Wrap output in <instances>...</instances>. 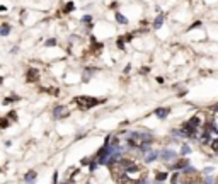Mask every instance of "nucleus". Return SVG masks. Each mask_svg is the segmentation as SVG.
<instances>
[{
    "instance_id": "2",
    "label": "nucleus",
    "mask_w": 218,
    "mask_h": 184,
    "mask_svg": "<svg viewBox=\"0 0 218 184\" xmlns=\"http://www.w3.org/2000/svg\"><path fill=\"white\" fill-rule=\"evenodd\" d=\"M39 77H41V73H39L38 68H27V72H26V80H27V82L34 84V82L39 80Z\"/></svg>"
},
{
    "instance_id": "10",
    "label": "nucleus",
    "mask_w": 218,
    "mask_h": 184,
    "mask_svg": "<svg viewBox=\"0 0 218 184\" xmlns=\"http://www.w3.org/2000/svg\"><path fill=\"white\" fill-rule=\"evenodd\" d=\"M162 22H164V15L160 14V15H159V17L155 19V22H153V27H155V29H159V27L162 26Z\"/></svg>"
},
{
    "instance_id": "21",
    "label": "nucleus",
    "mask_w": 218,
    "mask_h": 184,
    "mask_svg": "<svg viewBox=\"0 0 218 184\" xmlns=\"http://www.w3.org/2000/svg\"><path fill=\"white\" fill-rule=\"evenodd\" d=\"M2 82H3V78H2V77H0V84H2Z\"/></svg>"
},
{
    "instance_id": "6",
    "label": "nucleus",
    "mask_w": 218,
    "mask_h": 184,
    "mask_svg": "<svg viewBox=\"0 0 218 184\" xmlns=\"http://www.w3.org/2000/svg\"><path fill=\"white\" fill-rule=\"evenodd\" d=\"M169 111H171L169 107H159V109L155 111V114H157L159 118H165V116L169 114Z\"/></svg>"
},
{
    "instance_id": "4",
    "label": "nucleus",
    "mask_w": 218,
    "mask_h": 184,
    "mask_svg": "<svg viewBox=\"0 0 218 184\" xmlns=\"http://www.w3.org/2000/svg\"><path fill=\"white\" fill-rule=\"evenodd\" d=\"M162 159H164L165 162L174 160V159H176V152H172V150H164V152H162Z\"/></svg>"
},
{
    "instance_id": "18",
    "label": "nucleus",
    "mask_w": 218,
    "mask_h": 184,
    "mask_svg": "<svg viewBox=\"0 0 218 184\" xmlns=\"http://www.w3.org/2000/svg\"><path fill=\"white\" fill-rule=\"evenodd\" d=\"M211 147H213L215 150H218V138H217V140H213V142H211Z\"/></svg>"
},
{
    "instance_id": "1",
    "label": "nucleus",
    "mask_w": 218,
    "mask_h": 184,
    "mask_svg": "<svg viewBox=\"0 0 218 184\" xmlns=\"http://www.w3.org/2000/svg\"><path fill=\"white\" fill-rule=\"evenodd\" d=\"M73 101H75L77 106H78L80 109H84V111H87V109H90V107H94V106L104 102L102 99H95V97H89V96H78V97H75Z\"/></svg>"
},
{
    "instance_id": "16",
    "label": "nucleus",
    "mask_w": 218,
    "mask_h": 184,
    "mask_svg": "<svg viewBox=\"0 0 218 184\" xmlns=\"http://www.w3.org/2000/svg\"><path fill=\"white\" fill-rule=\"evenodd\" d=\"M7 119H14V121H15V119H17V113H15V111H10V113L7 114Z\"/></svg>"
},
{
    "instance_id": "14",
    "label": "nucleus",
    "mask_w": 218,
    "mask_h": 184,
    "mask_svg": "<svg viewBox=\"0 0 218 184\" xmlns=\"http://www.w3.org/2000/svg\"><path fill=\"white\" fill-rule=\"evenodd\" d=\"M155 179H157V181H165V179H167V172H157Z\"/></svg>"
},
{
    "instance_id": "20",
    "label": "nucleus",
    "mask_w": 218,
    "mask_h": 184,
    "mask_svg": "<svg viewBox=\"0 0 218 184\" xmlns=\"http://www.w3.org/2000/svg\"><path fill=\"white\" fill-rule=\"evenodd\" d=\"M188 152H189V147H188V145H184V147H182V154H188Z\"/></svg>"
},
{
    "instance_id": "19",
    "label": "nucleus",
    "mask_w": 218,
    "mask_h": 184,
    "mask_svg": "<svg viewBox=\"0 0 218 184\" xmlns=\"http://www.w3.org/2000/svg\"><path fill=\"white\" fill-rule=\"evenodd\" d=\"M118 5H119V3H118V2H113V3H111V5H109V7H111V9H118Z\"/></svg>"
},
{
    "instance_id": "15",
    "label": "nucleus",
    "mask_w": 218,
    "mask_h": 184,
    "mask_svg": "<svg viewBox=\"0 0 218 184\" xmlns=\"http://www.w3.org/2000/svg\"><path fill=\"white\" fill-rule=\"evenodd\" d=\"M155 159H157V154H155V152H150L145 160H147V162H152V160H155Z\"/></svg>"
},
{
    "instance_id": "3",
    "label": "nucleus",
    "mask_w": 218,
    "mask_h": 184,
    "mask_svg": "<svg viewBox=\"0 0 218 184\" xmlns=\"http://www.w3.org/2000/svg\"><path fill=\"white\" fill-rule=\"evenodd\" d=\"M68 114H70V111H68V107H67V106H56V107L53 109V116H55L56 119L67 118Z\"/></svg>"
},
{
    "instance_id": "17",
    "label": "nucleus",
    "mask_w": 218,
    "mask_h": 184,
    "mask_svg": "<svg viewBox=\"0 0 218 184\" xmlns=\"http://www.w3.org/2000/svg\"><path fill=\"white\" fill-rule=\"evenodd\" d=\"M7 126H9V119L0 118V128H7Z\"/></svg>"
},
{
    "instance_id": "7",
    "label": "nucleus",
    "mask_w": 218,
    "mask_h": 184,
    "mask_svg": "<svg viewBox=\"0 0 218 184\" xmlns=\"http://www.w3.org/2000/svg\"><path fill=\"white\" fill-rule=\"evenodd\" d=\"M34 179H36V172H34V171H31V172L26 174V183L27 184H32L34 183Z\"/></svg>"
},
{
    "instance_id": "8",
    "label": "nucleus",
    "mask_w": 218,
    "mask_h": 184,
    "mask_svg": "<svg viewBox=\"0 0 218 184\" xmlns=\"http://www.w3.org/2000/svg\"><path fill=\"white\" fill-rule=\"evenodd\" d=\"M73 9H75L73 2H67V3H65V7H63V12H65V14H68V12H73Z\"/></svg>"
},
{
    "instance_id": "9",
    "label": "nucleus",
    "mask_w": 218,
    "mask_h": 184,
    "mask_svg": "<svg viewBox=\"0 0 218 184\" xmlns=\"http://www.w3.org/2000/svg\"><path fill=\"white\" fill-rule=\"evenodd\" d=\"M116 20H118L119 24H128V19H126V17H124L123 14H119V12L116 14Z\"/></svg>"
},
{
    "instance_id": "13",
    "label": "nucleus",
    "mask_w": 218,
    "mask_h": 184,
    "mask_svg": "<svg viewBox=\"0 0 218 184\" xmlns=\"http://www.w3.org/2000/svg\"><path fill=\"white\" fill-rule=\"evenodd\" d=\"M44 46H46V48H53V46H56V39H55V38L48 39V41L44 43Z\"/></svg>"
},
{
    "instance_id": "5",
    "label": "nucleus",
    "mask_w": 218,
    "mask_h": 184,
    "mask_svg": "<svg viewBox=\"0 0 218 184\" xmlns=\"http://www.w3.org/2000/svg\"><path fill=\"white\" fill-rule=\"evenodd\" d=\"M9 32H10V24H7V22L0 24V36H7Z\"/></svg>"
},
{
    "instance_id": "11",
    "label": "nucleus",
    "mask_w": 218,
    "mask_h": 184,
    "mask_svg": "<svg viewBox=\"0 0 218 184\" xmlns=\"http://www.w3.org/2000/svg\"><path fill=\"white\" fill-rule=\"evenodd\" d=\"M186 166H188V160H179L177 164H174V167H172V169H176V171H177V169H182V167H186Z\"/></svg>"
},
{
    "instance_id": "12",
    "label": "nucleus",
    "mask_w": 218,
    "mask_h": 184,
    "mask_svg": "<svg viewBox=\"0 0 218 184\" xmlns=\"http://www.w3.org/2000/svg\"><path fill=\"white\" fill-rule=\"evenodd\" d=\"M124 43H126V41H124V38H123V36H119V38H118V41H116V44H118V48H119V49H124Z\"/></svg>"
}]
</instances>
